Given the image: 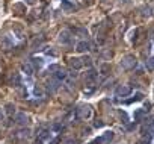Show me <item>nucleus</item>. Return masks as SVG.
<instances>
[{
  "instance_id": "1",
  "label": "nucleus",
  "mask_w": 154,
  "mask_h": 144,
  "mask_svg": "<svg viewBox=\"0 0 154 144\" xmlns=\"http://www.w3.org/2000/svg\"><path fill=\"white\" fill-rule=\"evenodd\" d=\"M121 67H122L124 70H131V68H134V67H136V59H134V56H131V55L124 56V58L121 59Z\"/></svg>"
},
{
  "instance_id": "2",
  "label": "nucleus",
  "mask_w": 154,
  "mask_h": 144,
  "mask_svg": "<svg viewBox=\"0 0 154 144\" xmlns=\"http://www.w3.org/2000/svg\"><path fill=\"white\" fill-rule=\"evenodd\" d=\"M91 114H92L91 106H82V108L77 109V118H80V120H86V118H89Z\"/></svg>"
},
{
  "instance_id": "3",
  "label": "nucleus",
  "mask_w": 154,
  "mask_h": 144,
  "mask_svg": "<svg viewBox=\"0 0 154 144\" xmlns=\"http://www.w3.org/2000/svg\"><path fill=\"white\" fill-rule=\"evenodd\" d=\"M130 93H131V87L130 85H119L116 88V91H115V94L118 97H127Z\"/></svg>"
},
{
  "instance_id": "4",
  "label": "nucleus",
  "mask_w": 154,
  "mask_h": 144,
  "mask_svg": "<svg viewBox=\"0 0 154 144\" xmlns=\"http://www.w3.org/2000/svg\"><path fill=\"white\" fill-rule=\"evenodd\" d=\"M100 139H101V144H110L112 139H113V132H112V130L104 132V133L100 136Z\"/></svg>"
},
{
  "instance_id": "5",
  "label": "nucleus",
  "mask_w": 154,
  "mask_h": 144,
  "mask_svg": "<svg viewBox=\"0 0 154 144\" xmlns=\"http://www.w3.org/2000/svg\"><path fill=\"white\" fill-rule=\"evenodd\" d=\"M89 47H91V44L88 41H80L79 44H77V50L79 52H88Z\"/></svg>"
},
{
  "instance_id": "6",
  "label": "nucleus",
  "mask_w": 154,
  "mask_h": 144,
  "mask_svg": "<svg viewBox=\"0 0 154 144\" xmlns=\"http://www.w3.org/2000/svg\"><path fill=\"white\" fill-rule=\"evenodd\" d=\"M69 64H71V67H72V68H75V70H79V68H82V67H83V62H82L79 58H72V59L69 61Z\"/></svg>"
},
{
  "instance_id": "7",
  "label": "nucleus",
  "mask_w": 154,
  "mask_h": 144,
  "mask_svg": "<svg viewBox=\"0 0 154 144\" xmlns=\"http://www.w3.org/2000/svg\"><path fill=\"white\" fill-rule=\"evenodd\" d=\"M23 71H24L27 76H32V75H33V67H32L30 64H24V65H23Z\"/></svg>"
},
{
  "instance_id": "8",
  "label": "nucleus",
  "mask_w": 154,
  "mask_h": 144,
  "mask_svg": "<svg viewBox=\"0 0 154 144\" xmlns=\"http://www.w3.org/2000/svg\"><path fill=\"white\" fill-rule=\"evenodd\" d=\"M66 78V73L63 70H57L56 73H54V79H57V81H63Z\"/></svg>"
},
{
  "instance_id": "9",
  "label": "nucleus",
  "mask_w": 154,
  "mask_h": 144,
  "mask_svg": "<svg viewBox=\"0 0 154 144\" xmlns=\"http://www.w3.org/2000/svg\"><path fill=\"white\" fill-rule=\"evenodd\" d=\"M60 43H63V44L71 43V38H69V34L68 32H62L60 34Z\"/></svg>"
},
{
  "instance_id": "10",
  "label": "nucleus",
  "mask_w": 154,
  "mask_h": 144,
  "mask_svg": "<svg viewBox=\"0 0 154 144\" xmlns=\"http://www.w3.org/2000/svg\"><path fill=\"white\" fill-rule=\"evenodd\" d=\"M142 97H143V94H142V93H137V94H134V97H133V99H130V100H125V103H133V102L142 100Z\"/></svg>"
},
{
  "instance_id": "11",
  "label": "nucleus",
  "mask_w": 154,
  "mask_h": 144,
  "mask_svg": "<svg viewBox=\"0 0 154 144\" xmlns=\"http://www.w3.org/2000/svg\"><path fill=\"white\" fill-rule=\"evenodd\" d=\"M143 115H145V111L143 109H136L134 111V120H140Z\"/></svg>"
},
{
  "instance_id": "12",
  "label": "nucleus",
  "mask_w": 154,
  "mask_h": 144,
  "mask_svg": "<svg viewBox=\"0 0 154 144\" xmlns=\"http://www.w3.org/2000/svg\"><path fill=\"white\" fill-rule=\"evenodd\" d=\"M26 120H27L26 114H18V115H17V123H18V124H24Z\"/></svg>"
},
{
  "instance_id": "13",
  "label": "nucleus",
  "mask_w": 154,
  "mask_h": 144,
  "mask_svg": "<svg viewBox=\"0 0 154 144\" xmlns=\"http://www.w3.org/2000/svg\"><path fill=\"white\" fill-rule=\"evenodd\" d=\"M11 84H15V87H18V85H20V76H18V75L12 76V78H11Z\"/></svg>"
},
{
  "instance_id": "14",
  "label": "nucleus",
  "mask_w": 154,
  "mask_h": 144,
  "mask_svg": "<svg viewBox=\"0 0 154 144\" xmlns=\"http://www.w3.org/2000/svg\"><path fill=\"white\" fill-rule=\"evenodd\" d=\"M146 67H148L149 70H154V56L149 58V59L146 61Z\"/></svg>"
},
{
  "instance_id": "15",
  "label": "nucleus",
  "mask_w": 154,
  "mask_h": 144,
  "mask_svg": "<svg viewBox=\"0 0 154 144\" xmlns=\"http://www.w3.org/2000/svg\"><path fill=\"white\" fill-rule=\"evenodd\" d=\"M62 144H77V141H75V139H72V138H66V139H63V141H62Z\"/></svg>"
},
{
  "instance_id": "16",
  "label": "nucleus",
  "mask_w": 154,
  "mask_h": 144,
  "mask_svg": "<svg viewBox=\"0 0 154 144\" xmlns=\"http://www.w3.org/2000/svg\"><path fill=\"white\" fill-rule=\"evenodd\" d=\"M86 78L92 81V79H95V78H97V73H95V71H94V70H91V71H89V73H88V76H86Z\"/></svg>"
},
{
  "instance_id": "17",
  "label": "nucleus",
  "mask_w": 154,
  "mask_h": 144,
  "mask_svg": "<svg viewBox=\"0 0 154 144\" xmlns=\"http://www.w3.org/2000/svg\"><path fill=\"white\" fill-rule=\"evenodd\" d=\"M148 130H149V135H152V133H154V121L148 126Z\"/></svg>"
},
{
  "instance_id": "18",
  "label": "nucleus",
  "mask_w": 154,
  "mask_h": 144,
  "mask_svg": "<svg viewBox=\"0 0 154 144\" xmlns=\"http://www.w3.org/2000/svg\"><path fill=\"white\" fill-rule=\"evenodd\" d=\"M62 5H63L65 9H71V5H69L68 2H65V0H62Z\"/></svg>"
},
{
  "instance_id": "19",
  "label": "nucleus",
  "mask_w": 154,
  "mask_h": 144,
  "mask_svg": "<svg viewBox=\"0 0 154 144\" xmlns=\"http://www.w3.org/2000/svg\"><path fill=\"white\" fill-rule=\"evenodd\" d=\"M6 108H8V114H12V112H14V109H12L14 106H12L11 103H9V105H6Z\"/></svg>"
},
{
  "instance_id": "20",
  "label": "nucleus",
  "mask_w": 154,
  "mask_h": 144,
  "mask_svg": "<svg viewBox=\"0 0 154 144\" xmlns=\"http://www.w3.org/2000/svg\"><path fill=\"white\" fill-rule=\"evenodd\" d=\"M94 126H95V127H101V126H103V121H101V120H97Z\"/></svg>"
},
{
  "instance_id": "21",
  "label": "nucleus",
  "mask_w": 154,
  "mask_h": 144,
  "mask_svg": "<svg viewBox=\"0 0 154 144\" xmlns=\"http://www.w3.org/2000/svg\"><path fill=\"white\" fill-rule=\"evenodd\" d=\"M3 118V112H2V109H0V120Z\"/></svg>"
},
{
  "instance_id": "22",
  "label": "nucleus",
  "mask_w": 154,
  "mask_h": 144,
  "mask_svg": "<svg viewBox=\"0 0 154 144\" xmlns=\"http://www.w3.org/2000/svg\"><path fill=\"white\" fill-rule=\"evenodd\" d=\"M27 2H29V3H32V2H33V0H27Z\"/></svg>"
}]
</instances>
